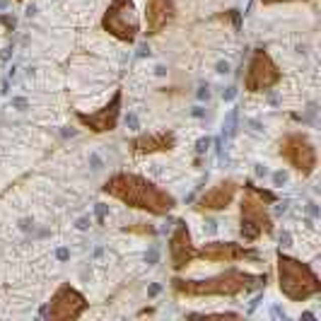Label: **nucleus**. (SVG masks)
<instances>
[{"label": "nucleus", "mask_w": 321, "mask_h": 321, "mask_svg": "<svg viewBox=\"0 0 321 321\" xmlns=\"http://www.w3.org/2000/svg\"><path fill=\"white\" fill-rule=\"evenodd\" d=\"M101 191L111 198L121 200L128 208L145 210L150 215H157V218L169 215L177 205V198L169 191L159 188L150 179L140 177V174H131V172H116L114 177L104 181Z\"/></svg>", "instance_id": "nucleus-1"}, {"label": "nucleus", "mask_w": 321, "mask_h": 321, "mask_svg": "<svg viewBox=\"0 0 321 321\" xmlns=\"http://www.w3.org/2000/svg\"><path fill=\"white\" fill-rule=\"evenodd\" d=\"M172 292L177 297H237L242 292L266 288V273H246L239 268H227L205 280L172 278Z\"/></svg>", "instance_id": "nucleus-2"}, {"label": "nucleus", "mask_w": 321, "mask_h": 321, "mask_svg": "<svg viewBox=\"0 0 321 321\" xmlns=\"http://www.w3.org/2000/svg\"><path fill=\"white\" fill-rule=\"evenodd\" d=\"M276 203V193L266 191V188L254 186L251 181L244 184V196L239 203V234H242L244 242H256L258 237L273 232V220H271V212L268 205Z\"/></svg>", "instance_id": "nucleus-3"}, {"label": "nucleus", "mask_w": 321, "mask_h": 321, "mask_svg": "<svg viewBox=\"0 0 321 321\" xmlns=\"http://www.w3.org/2000/svg\"><path fill=\"white\" fill-rule=\"evenodd\" d=\"M278 288L290 302H307L321 292V280L307 263L278 251Z\"/></svg>", "instance_id": "nucleus-4"}, {"label": "nucleus", "mask_w": 321, "mask_h": 321, "mask_svg": "<svg viewBox=\"0 0 321 321\" xmlns=\"http://www.w3.org/2000/svg\"><path fill=\"white\" fill-rule=\"evenodd\" d=\"M101 27L114 39H119L123 44H133L140 32V17L135 10V3L133 0H111L101 17Z\"/></svg>", "instance_id": "nucleus-5"}, {"label": "nucleus", "mask_w": 321, "mask_h": 321, "mask_svg": "<svg viewBox=\"0 0 321 321\" xmlns=\"http://www.w3.org/2000/svg\"><path fill=\"white\" fill-rule=\"evenodd\" d=\"M278 152L302 177H311L316 172L319 157H316V147H314V143L309 140L307 133H299V131L288 133L280 140V150Z\"/></svg>", "instance_id": "nucleus-6"}, {"label": "nucleus", "mask_w": 321, "mask_h": 321, "mask_svg": "<svg viewBox=\"0 0 321 321\" xmlns=\"http://www.w3.org/2000/svg\"><path fill=\"white\" fill-rule=\"evenodd\" d=\"M283 73L276 66V61L271 58L266 48H254V54L246 63V73H244V89L258 94V92H268L280 82Z\"/></svg>", "instance_id": "nucleus-7"}, {"label": "nucleus", "mask_w": 321, "mask_h": 321, "mask_svg": "<svg viewBox=\"0 0 321 321\" xmlns=\"http://www.w3.org/2000/svg\"><path fill=\"white\" fill-rule=\"evenodd\" d=\"M87 309V299L85 295L75 290L70 283H63L61 288L54 292V297L48 302V307L41 309L46 319L51 321H70V319H80Z\"/></svg>", "instance_id": "nucleus-8"}, {"label": "nucleus", "mask_w": 321, "mask_h": 321, "mask_svg": "<svg viewBox=\"0 0 321 321\" xmlns=\"http://www.w3.org/2000/svg\"><path fill=\"white\" fill-rule=\"evenodd\" d=\"M196 258L212 261V263H234L242 258H258V251L237 242H208L196 249Z\"/></svg>", "instance_id": "nucleus-9"}, {"label": "nucleus", "mask_w": 321, "mask_h": 321, "mask_svg": "<svg viewBox=\"0 0 321 321\" xmlns=\"http://www.w3.org/2000/svg\"><path fill=\"white\" fill-rule=\"evenodd\" d=\"M121 101H123L121 89H116V94L111 97V101L106 104V106H101V109L94 111V114H82V111H78L75 119H78L85 128H89L92 133H109V131L116 128V123H119V116H121Z\"/></svg>", "instance_id": "nucleus-10"}, {"label": "nucleus", "mask_w": 321, "mask_h": 321, "mask_svg": "<svg viewBox=\"0 0 321 321\" xmlns=\"http://www.w3.org/2000/svg\"><path fill=\"white\" fill-rule=\"evenodd\" d=\"M196 258V246L191 239V230L184 220L174 222V230L169 234V261L174 271H184V268Z\"/></svg>", "instance_id": "nucleus-11"}, {"label": "nucleus", "mask_w": 321, "mask_h": 321, "mask_svg": "<svg viewBox=\"0 0 321 321\" xmlns=\"http://www.w3.org/2000/svg\"><path fill=\"white\" fill-rule=\"evenodd\" d=\"M177 17V3L174 0H145V29L147 36L165 32Z\"/></svg>", "instance_id": "nucleus-12"}, {"label": "nucleus", "mask_w": 321, "mask_h": 321, "mask_svg": "<svg viewBox=\"0 0 321 321\" xmlns=\"http://www.w3.org/2000/svg\"><path fill=\"white\" fill-rule=\"evenodd\" d=\"M239 193V184L232 179H225L220 184H215L212 188H208L196 203V210H227L232 205V200Z\"/></svg>", "instance_id": "nucleus-13"}, {"label": "nucleus", "mask_w": 321, "mask_h": 321, "mask_svg": "<svg viewBox=\"0 0 321 321\" xmlns=\"http://www.w3.org/2000/svg\"><path fill=\"white\" fill-rule=\"evenodd\" d=\"M177 145V135L172 131H157V133H143L128 143V150L135 157H147L157 152H169Z\"/></svg>", "instance_id": "nucleus-14"}, {"label": "nucleus", "mask_w": 321, "mask_h": 321, "mask_svg": "<svg viewBox=\"0 0 321 321\" xmlns=\"http://www.w3.org/2000/svg\"><path fill=\"white\" fill-rule=\"evenodd\" d=\"M126 232H138V234H155V227L152 225H143V222H138V227H126Z\"/></svg>", "instance_id": "nucleus-15"}, {"label": "nucleus", "mask_w": 321, "mask_h": 321, "mask_svg": "<svg viewBox=\"0 0 321 321\" xmlns=\"http://www.w3.org/2000/svg\"><path fill=\"white\" fill-rule=\"evenodd\" d=\"M208 145H210V138H200L198 143H196V150H198V155H203V152L208 150Z\"/></svg>", "instance_id": "nucleus-16"}, {"label": "nucleus", "mask_w": 321, "mask_h": 321, "mask_svg": "<svg viewBox=\"0 0 321 321\" xmlns=\"http://www.w3.org/2000/svg\"><path fill=\"white\" fill-rule=\"evenodd\" d=\"M285 181H288V174H285V172H276V174H273V184H276V186H283Z\"/></svg>", "instance_id": "nucleus-17"}, {"label": "nucleus", "mask_w": 321, "mask_h": 321, "mask_svg": "<svg viewBox=\"0 0 321 321\" xmlns=\"http://www.w3.org/2000/svg\"><path fill=\"white\" fill-rule=\"evenodd\" d=\"M12 106H17V109H20V111H24V109H27V106H29V101H27V99H22V97H15V99H12Z\"/></svg>", "instance_id": "nucleus-18"}, {"label": "nucleus", "mask_w": 321, "mask_h": 321, "mask_svg": "<svg viewBox=\"0 0 321 321\" xmlns=\"http://www.w3.org/2000/svg\"><path fill=\"white\" fill-rule=\"evenodd\" d=\"M145 261H147L150 266H155V263H157V249H150V251L145 254Z\"/></svg>", "instance_id": "nucleus-19"}, {"label": "nucleus", "mask_w": 321, "mask_h": 321, "mask_svg": "<svg viewBox=\"0 0 321 321\" xmlns=\"http://www.w3.org/2000/svg\"><path fill=\"white\" fill-rule=\"evenodd\" d=\"M234 94H237V89H234V87H227L225 92H222V99L230 101V99H234Z\"/></svg>", "instance_id": "nucleus-20"}, {"label": "nucleus", "mask_w": 321, "mask_h": 321, "mask_svg": "<svg viewBox=\"0 0 321 321\" xmlns=\"http://www.w3.org/2000/svg\"><path fill=\"white\" fill-rule=\"evenodd\" d=\"M0 22L5 24V27H10V29H15V17H8V15H0Z\"/></svg>", "instance_id": "nucleus-21"}, {"label": "nucleus", "mask_w": 321, "mask_h": 321, "mask_svg": "<svg viewBox=\"0 0 321 321\" xmlns=\"http://www.w3.org/2000/svg\"><path fill=\"white\" fill-rule=\"evenodd\" d=\"M218 73H220V75H227V73H230V63H227V61H220V63H218Z\"/></svg>", "instance_id": "nucleus-22"}, {"label": "nucleus", "mask_w": 321, "mask_h": 321, "mask_svg": "<svg viewBox=\"0 0 321 321\" xmlns=\"http://www.w3.org/2000/svg\"><path fill=\"white\" fill-rule=\"evenodd\" d=\"M126 126H131V128H138V119H135V114H128V116H126Z\"/></svg>", "instance_id": "nucleus-23"}, {"label": "nucleus", "mask_w": 321, "mask_h": 321, "mask_svg": "<svg viewBox=\"0 0 321 321\" xmlns=\"http://www.w3.org/2000/svg\"><path fill=\"white\" fill-rule=\"evenodd\" d=\"M97 215H99V220H104V215H106V205L104 203H97Z\"/></svg>", "instance_id": "nucleus-24"}, {"label": "nucleus", "mask_w": 321, "mask_h": 321, "mask_svg": "<svg viewBox=\"0 0 321 321\" xmlns=\"http://www.w3.org/2000/svg\"><path fill=\"white\" fill-rule=\"evenodd\" d=\"M268 174V169L263 165H256V177H266Z\"/></svg>", "instance_id": "nucleus-25"}, {"label": "nucleus", "mask_w": 321, "mask_h": 321, "mask_svg": "<svg viewBox=\"0 0 321 321\" xmlns=\"http://www.w3.org/2000/svg\"><path fill=\"white\" fill-rule=\"evenodd\" d=\"M263 5H280V3H295V0H261Z\"/></svg>", "instance_id": "nucleus-26"}, {"label": "nucleus", "mask_w": 321, "mask_h": 321, "mask_svg": "<svg viewBox=\"0 0 321 321\" xmlns=\"http://www.w3.org/2000/svg\"><path fill=\"white\" fill-rule=\"evenodd\" d=\"M205 230H208V232H215V230H218V225H215L212 220H208V222H205Z\"/></svg>", "instance_id": "nucleus-27"}, {"label": "nucleus", "mask_w": 321, "mask_h": 321, "mask_svg": "<svg viewBox=\"0 0 321 321\" xmlns=\"http://www.w3.org/2000/svg\"><path fill=\"white\" fill-rule=\"evenodd\" d=\"M198 97H200V99H208V97H210V92H208V87H203V89H200V92H198Z\"/></svg>", "instance_id": "nucleus-28"}, {"label": "nucleus", "mask_w": 321, "mask_h": 321, "mask_svg": "<svg viewBox=\"0 0 321 321\" xmlns=\"http://www.w3.org/2000/svg\"><path fill=\"white\" fill-rule=\"evenodd\" d=\"M280 244H283V246H288V244H290V234H288V232L280 237Z\"/></svg>", "instance_id": "nucleus-29"}, {"label": "nucleus", "mask_w": 321, "mask_h": 321, "mask_svg": "<svg viewBox=\"0 0 321 321\" xmlns=\"http://www.w3.org/2000/svg\"><path fill=\"white\" fill-rule=\"evenodd\" d=\"M68 256H70V254H68V249H58V258H63V261H66Z\"/></svg>", "instance_id": "nucleus-30"}, {"label": "nucleus", "mask_w": 321, "mask_h": 321, "mask_svg": "<svg viewBox=\"0 0 321 321\" xmlns=\"http://www.w3.org/2000/svg\"><path fill=\"white\" fill-rule=\"evenodd\" d=\"M87 222H89L87 218H82V220L78 222V227H80V230H87Z\"/></svg>", "instance_id": "nucleus-31"}, {"label": "nucleus", "mask_w": 321, "mask_h": 321, "mask_svg": "<svg viewBox=\"0 0 321 321\" xmlns=\"http://www.w3.org/2000/svg\"><path fill=\"white\" fill-rule=\"evenodd\" d=\"M273 314H276V316H283V319H285V311L280 309V307H273Z\"/></svg>", "instance_id": "nucleus-32"}, {"label": "nucleus", "mask_w": 321, "mask_h": 321, "mask_svg": "<svg viewBox=\"0 0 321 321\" xmlns=\"http://www.w3.org/2000/svg\"><path fill=\"white\" fill-rule=\"evenodd\" d=\"M5 5H8V0H0V10H3V8H5Z\"/></svg>", "instance_id": "nucleus-33"}]
</instances>
